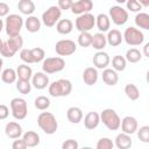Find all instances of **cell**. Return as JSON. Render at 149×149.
Here are the masks:
<instances>
[{
	"label": "cell",
	"mask_w": 149,
	"mask_h": 149,
	"mask_svg": "<svg viewBox=\"0 0 149 149\" xmlns=\"http://www.w3.org/2000/svg\"><path fill=\"white\" fill-rule=\"evenodd\" d=\"M22 47H23V38L21 37V35L15 37H8L7 41H1V44H0L1 56L6 58H10Z\"/></svg>",
	"instance_id": "6da1fadb"
},
{
	"label": "cell",
	"mask_w": 149,
	"mask_h": 149,
	"mask_svg": "<svg viewBox=\"0 0 149 149\" xmlns=\"http://www.w3.org/2000/svg\"><path fill=\"white\" fill-rule=\"evenodd\" d=\"M37 125L48 135L55 134L58 128V122L55 115L50 112H41L37 116Z\"/></svg>",
	"instance_id": "7a4b0ae2"
},
{
	"label": "cell",
	"mask_w": 149,
	"mask_h": 149,
	"mask_svg": "<svg viewBox=\"0 0 149 149\" xmlns=\"http://www.w3.org/2000/svg\"><path fill=\"white\" fill-rule=\"evenodd\" d=\"M72 91V84L69 79H58L52 83H50L48 87V92L51 97L58 98V97H68Z\"/></svg>",
	"instance_id": "3957f363"
},
{
	"label": "cell",
	"mask_w": 149,
	"mask_h": 149,
	"mask_svg": "<svg viewBox=\"0 0 149 149\" xmlns=\"http://www.w3.org/2000/svg\"><path fill=\"white\" fill-rule=\"evenodd\" d=\"M6 34L9 37H15L20 35V31L22 29V26L24 24L23 19L19 14H9L5 20H3Z\"/></svg>",
	"instance_id": "277c9868"
},
{
	"label": "cell",
	"mask_w": 149,
	"mask_h": 149,
	"mask_svg": "<svg viewBox=\"0 0 149 149\" xmlns=\"http://www.w3.org/2000/svg\"><path fill=\"white\" fill-rule=\"evenodd\" d=\"M100 121L109 130H118L121 127V119L113 108H105L100 113Z\"/></svg>",
	"instance_id": "5b68a950"
},
{
	"label": "cell",
	"mask_w": 149,
	"mask_h": 149,
	"mask_svg": "<svg viewBox=\"0 0 149 149\" xmlns=\"http://www.w3.org/2000/svg\"><path fill=\"white\" fill-rule=\"evenodd\" d=\"M44 56H45V52L40 47H36L33 49H22L20 51V58L24 64L43 62L45 59Z\"/></svg>",
	"instance_id": "8992f818"
},
{
	"label": "cell",
	"mask_w": 149,
	"mask_h": 149,
	"mask_svg": "<svg viewBox=\"0 0 149 149\" xmlns=\"http://www.w3.org/2000/svg\"><path fill=\"white\" fill-rule=\"evenodd\" d=\"M65 68V61L63 57H48L42 62V71L47 74L61 72Z\"/></svg>",
	"instance_id": "52a82bcc"
},
{
	"label": "cell",
	"mask_w": 149,
	"mask_h": 149,
	"mask_svg": "<svg viewBox=\"0 0 149 149\" xmlns=\"http://www.w3.org/2000/svg\"><path fill=\"white\" fill-rule=\"evenodd\" d=\"M10 111L12 115L16 120H23L26 119L28 114V105L27 101L23 98H13L10 100Z\"/></svg>",
	"instance_id": "ba28073f"
},
{
	"label": "cell",
	"mask_w": 149,
	"mask_h": 149,
	"mask_svg": "<svg viewBox=\"0 0 149 149\" xmlns=\"http://www.w3.org/2000/svg\"><path fill=\"white\" fill-rule=\"evenodd\" d=\"M123 40L128 45L137 47L143 43L144 35L140 29H137L135 27H128L123 31Z\"/></svg>",
	"instance_id": "9c48e42d"
},
{
	"label": "cell",
	"mask_w": 149,
	"mask_h": 149,
	"mask_svg": "<svg viewBox=\"0 0 149 149\" xmlns=\"http://www.w3.org/2000/svg\"><path fill=\"white\" fill-rule=\"evenodd\" d=\"M61 15H62V10L58 6H50L47 10L43 12L42 14V23L45 27H54L58 23V21L61 20Z\"/></svg>",
	"instance_id": "30bf717a"
},
{
	"label": "cell",
	"mask_w": 149,
	"mask_h": 149,
	"mask_svg": "<svg viewBox=\"0 0 149 149\" xmlns=\"http://www.w3.org/2000/svg\"><path fill=\"white\" fill-rule=\"evenodd\" d=\"M95 26V16L92 13H86L83 15H79L74 21V27L80 33H86Z\"/></svg>",
	"instance_id": "8fae6325"
},
{
	"label": "cell",
	"mask_w": 149,
	"mask_h": 149,
	"mask_svg": "<svg viewBox=\"0 0 149 149\" xmlns=\"http://www.w3.org/2000/svg\"><path fill=\"white\" fill-rule=\"evenodd\" d=\"M76 50H77V44L72 40H69V38L59 40L55 44V51L59 57L73 55Z\"/></svg>",
	"instance_id": "7c38bea8"
},
{
	"label": "cell",
	"mask_w": 149,
	"mask_h": 149,
	"mask_svg": "<svg viewBox=\"0 0 149 149\" xmlns=\"http://www.w3.org/2000/svg\"><path fill=\"white\" fill-rule=\"evenodd\" d=\"M109 19L115 26H123L128 21V12L119 5L112 6L109 8Z\"/></svg>",
	"instance_id": "4fadbf2b"
},
{
	"label": "cell",
	"mask_w": 149,
	"mask_h": 149,
	"mask_svg": "<svg viewBox=\"0 0 149 149\" xmlns=\"http://www.w3.org/2000/svg\"><path fill=\"white\" fill-rule=\"evenodd\" d=\"M139 129V123L137 120L132 116V115H127L121 120V130L125 134L132 135L134 133H136Z\"/></svg>",
	"instance_id": "5bb4252c"
},
{
	"label": "cell",
	"mask_w": 149,
	"mask_h": 149,
	"mask_svg": "<svg viewBox=\"0 0 149 149\" xmlns=\"http://www.w3.org/2000/svg\"><path fill=\"white\" fill-rule=\"evenodd\" d=\"M92 8H93V2L91 0H78L73 2L71 7V12L79 16V15L90 13Z\"/></svg>",
	"instance_id": "9a60e30c"
},
{
	"label": "cell",
	"mask_w": 149,
	"mask_h": 149,
	"mask_svg": "<svg viewBox=\"0 0 149 149\" xmlns=\"http://www.w3.org/2000/svg\"><path fill=\"white\" fill-rule=\"evenodd\" d=\"M109 62H111V58H109L108 54L105 51H97L92 58V63L97 70L98 69H100V70L107 69V66L109 65Z\"/></svg>",
	"instance_id": "2e32d148"
},
{
	"label": "cell",
	"mask_w": 149,
	"mask_h": 149,
	"mask_svg": "<svg viewBox=\"0 0 149 149\" xmlns=\"http://www.w3.org/2000/svg\"><path fill=\"white\" fill-rule=\"evenodd\" d=\"M31 85H33V87H35L36 90H43V88H45L47 86L49 87L50 80H49L48 74L44 73L43 71L36 72V73L33 76V78H31Z\"/></svg>",
	"instance_id": "e0dca14e"
},
{
	"label": "cell",
	"mask_w": 149,
	"mask_h": 149,
	"mask_svg": "<svg viewBox=\"0 0 149 149\" xmlns=\"http://www.w3.org/2000/svg\"><path fill=\"white\" fill-rule=\"evenodd\" d=\"M5 134L7 135V137L13 139V140L20 139V136L22 135V127L19 122L10 121L5 127Z\"/></svg>",
	"instance_id": "ac0fdd59"
},
{
	"label": "cell",
	"mask_w": 149,
	"mask_h": 149,
	"mask_svg": "<svg viewBox=\"0 0 149 149\" xmlns=\"http://www.w3.org/2000/svg\"><path fill=\"white\" fill-rule=\"evenodd\" d=\"M98 78L99 73L94 66H88L83 71V80L87 86H93L94 84H97Z\"/></svg>",
	"instance_id": "d6986e66"
},
{
	"label": "cell",
	"mask_w": 149,
	"mask_h": 149,
	"mask_svg": "<svg viewBox=\"0 0 149 149\" xmlns=\"http://www.w3.org/2000/svg\"><path fill=\"white\" fill-rule=\"evenodd\" d=\"M100 123V114L97 112H88L84 116V126L88 130L95 129Z\"/></svg>",
	"instance_id": "ffe728a7"
},
{
	"label": "cell",
	"mask_w": 149,
	"mask_h": 149,
	"mask_svg": "<svg viewBox=\"0 0 149 149\" xmlns=\"http://www.w3.org/2000/svg\"><path fill=\"white\" fill-rule=\"evenodd\" d=\"M114 146L118 149H129L133 146V140H132L130 135L125 134V133H120L115 136Z\"/></svg>",
	"instance_id": "44dd1931"
},
{
	"label": "cell",
	"mask_w": 149,
	"mask_h": 149,
	"mask_svg": "<svg viewBox=\"0 0 149 149\" xmlns=\"http://www.w3.org/2000/svg\"><path fill=\"white\" fill-rule=\"evenodd\" d=\"M102 81L108 86H114L119 81V74L114 69H105L102 70Z\"/></svg>",
	"instance_id": "7402d4cb"
},
{
	"label": "cell",
	"mask_w": 149,
	"mask_h": 149,
	"mask_svg": "<svg viewBox=\"0 0 149 149\" xmlns=\"http://www.w3.org/2000/svg\"><path fill=\"white\" fill-rule=\"evenodd\" d=\"M95 24L99 29V33H105V31H109V27H111V19L107 14L105 13H100L97 17H95Z\"/></svg>",
	"instance_id": "603a6c76"
},
{
	"label": "cell",
	"mask_w": 149,
	"mask_h": 149,
	"mask_svg": "<svg viewBox=\"0 0 149 149\" xmlns=\"http://www.w3.org/2000/svg\"><path fill=\"white\" fill-rule=\"evenodd\" d=\"M106 38H107V43L111 47H118L123 41V34H121V31L118 29H112L107 33Z\"/></svg>",
	"instance_id": "cb8c5ba5"
},
{
	"label": "cell",
	"mask_w": 149,
	"mask_h": 149,
	"mask_svg": "<svg viewBox=\"0 0 149 149\" xmlns=\"http://www.w3.org/2000/svg\"><path fill=\"white\" fill-rule=\"evenodd\" d=\"M83 116H84L83 111L77 106H72L66 111V118L71 123H76V125L79 123L83 120Z\"/></svg>",
	"instance_id": "d4e9b609"
},
{
	"label": "cell",
	"mask_w": 149,
	"mask_h": 149,
	"mask_svg": "<svg viewBox=\"0 0 149 149\" xmlns=\"http://www.w3.org/2000/svg\"><path fill=\"white\" fill-rule=\"evenodd\" d=\"M41 24H42L41 20L34 15L28 16L24 21V27H26L27 31H29V33H37L41 29Z\"/></svg>",
	"instance_id": "484cf974"
},
{
	"label": "cell",
	"mask_w": 149,
	"mask_h": 149,
	"mask_svg": "<svg viewBox=\"0 0 149 149\" xmlns=\"http://www.w3.org/2000/svg\"><path fill=\"white\" fill-rule=\"evenodd\" d=\"M16 73H17V78L20 80H27L30 81L33 78V69L28 65V64H21L17 66L16 69Z\"/></svg>",
	"instance_id": "4316f807"
},
{
	"label": "cell",
	"mask_w": 149,
	"mask_h": 149,
	"mask_svg": "<svg viewBox=\"0 0 149 149\" xmlns=\"http://www.w3.org/2000/svg\"><path fill=\"white\" fill-rule=\"evenodd\" d=\"M72 29H73V23L69 19H61L56 24V30L61 35H68L72 31Z\"/></svg>",
	"instance_id": "83f0119b"
},
{
	"label": "cell",
	"mask_w": 149,
	"mask_h": 149,
	"mask_svg": "<svg viewBox=\"0 0 149 149\" xmlns=\"http://www.w3.org/2000/svg\"><path fill=\"white\" fill-rule=\"evenodd\" d=\"M22 139L26 142V144H27L28 148H34V147L38 146V143H40V135L36 132H34V130L26 132L22 135Z\"/></svg>",
	"instance_id": "f1b7e54d"
},
{
	"label": "cell",
	"mask_w": 149,
	"mask_h": 149,
	"mask_svg": "<svg viewBox=\"0 0 149 149\" xmlns=\"http://www.w3.org/2000/svg\"><path fill=\"white\" fill-rule=\"evenodd\" d=\"M35 3L31 0H20L17 2V9L28 16H31V14L35 12Z\"/></svg>",
	"instance_id": "f546056e"
},
{
	"label": "cell",
	"mask_w": 149,
	"mask_h": 149,
	"mask_svg": "<svg viewBox=\"0 0 149 149\" xmlns=\"http://www.w3.org/2000/svg\"><path fill=\"white\" fill-rule=\"evenodd\" d=\"M106 44H107V38L102 33H95L93 35L91 47H93L95 50L102 51V49L106 47Z\"/></svg>",
	"instance_id": "4dcf8cb0"
},
{
	"label": "cell",
	"mask_w": 149,
	"mask_h": 149,
	"mask_svg": "<svg viewBox=\"0 0 149 149\" xmlns=\"http://www.w3.org/2000/svg\"><path fill=\"white\" fill-rule=\"evenodd\" d=\"M17 79V73H16V70L12 69V68H7V69H3L2 72H1V80L6 84H13L15 83Z\"/></svg>",
	"instance_id": "1f68e13d"
},
{
	"label": "cell",
	"mask_w": 149,
	"mask_h": 149,
	"mask_svg": "<svg viewBox=\"0 0 149 149\" xmlns=\"http://www.w3.org/2000/svg\"><path fill=\"white\" fill-rule=\"evenodd\" d=\"M135 24L141 29L149 30V14L144 12L137 13L135 16Z\"/></svg>",
	"instance_id": "d6a6232c"
},
{
	"label": "cell",
	"mask_w": 149,
	"mask_h": 149,
	"mask_svg": "<svg viewBox=\"0 0 149 149\" xmlns=\"http://www.w3.org/2000/svg\"><path fill=\"white\" fill-rule=\"evenodd\" d=\"M125 58L129 63H137L142 59V52L136 48H130L126 51Z\"/></svg>",
	"instance_id": "836d02e7"
},
{
	"label": "cell",
	"mask_w": 149,
	"mask_h": 149,
	"mask_svg": "<svg viewBox=\"0 0 149 149\" xmlns=\"http://www.w3.org/2000/svg\"><path fill=\"white\" fill-rule=\"evenodd\" d=\"M125 93H126L127 98L133 101H135L140 98V90L137 88V86L135 84H132V83H129L125 86Z\"/></svg>",
	"instance_id": "e575fe53"
},
{
	"label": "cell",
	"mask_w": 149,
	"mask_h": 149,
	"mask_svg": "<svg viewBox=\"0 0 149 149\" xmlns=\"http://www.w3.org/2000/svg\"><path fill=\"white\" fill-rule=\"evenodd\" d=\"M127 66V61L123 56L121 55H116L112 58V68L115 71H123Z\"/></svg>",
	"instance_id": "d590c367"
},
{
	"label": "cell",
	"mask_w": 149,
	"mask_h": 149,
	"mask_svg": "<svg viewBox=\"0 0 149 149\" xmlns=\"http://www.w3.org/2000/svg\"><path fill=\"white\" fill-rule=\"evenodd\" d=\"M34 106L40 111H45V109H48L50 107V99L48 97H45V95H40V97H37L35 99Z\"/></svg>",
	"instance_id": "8d00e7d4"
},
{
	"label": "cell",
	"mask_w": 149,
	"mask_h": 149,
	"mask_svg": "<svg viewBox=\"0 0 149 149\" xmlns=\"http://www.w3.org/2000/svg\"><path fill=\"white\" fill-rule=\"evenodd\" d=\"M92 38H93V35H91L88 31L80 33L78 35V44L83 48H87L92 44Z\"/></svg>",
	"instance_id": "74e56055"
},
{
	"label": "cell",
	"mask_w": 149,
	"mask_h": 149,
	"mask_svg": "<svg viewBox=\"0 0 149 149\" xmlns=\"http://www.w3.org/2000/svg\"><path fill=\"white\" fill-rule=\"evenodd\" d=\"M31 87H33V85H31L30 81L20 80V79H17V81H16V90H17L20 93H22V94H28V93H30Z\"/></svg>",
	"instance_id": "f35d334b"
},
{
	"label": "cell",
	"mask_w": 149,
	"mask_h": 149,
	"mask_svg": "<svg viewBox=\"0 0 149 149\" xmlns=\"http://www.w3.org/2000/svg\"><path fill=\"white\" fill-rule=\"evenodd\" d=\"M137 137L141 142L143 143H149V126L146 125V126H142L137 129Z\"/></svg>",
	"instance_id": "ab89813d"
},
{
	"label": "cell",
	"mask_w": 149,
	"mask_h": 149,
	"mask_svg": "<svg viewBox=\"0 0 149 149\" xmlns=\"http://www.w3.org/2000/svg\"><path fill=\"white\" fill-rule=\"evenodd\" d=\"M114 148V142L109 137H101L98 140L95 149H113Z\"/></svg>",
	"instance_id": "60d3db41"
},
{
	"label": "cell",
	"mask_w": 149,
	"mask_h": 149,
	"mask_svg": "<svg viewBox=\"0 0 149 149\" xmlns=\"http://www.w3.org/2000/svg\"><path fill=\"white\" fill-rule=\"evenodd\" d=\"M126 6H127V9L130 10V12H134V13H140V10L142 9V6L141 3L137 1V0H128L126 2Z\"/></svg>",
	"instance_id": "b9f144b4"
},
{
	"label": "cell",
	"mask_w": 149,
	"mask_h": 149,
	"mask_svg": "<svg viewBox=\"0 0 149 149\" xmlns=\"http://www.w3.org/2000/svg\"><path fill=\"white\" fill-rule=\"evenodd\" d=\"M62 149H79V144L73 139H68L62 143Z\"/></svg>",
	"instance_id": "7bdbcfd3"
},
{
	"label": "cell",
	"mask_w": 149,
	"mask_h": 149,
	"mask_svg": "<svg viewBox=\"0 0 149 149\" xmlns=\"http://www.w3.org/2000/svg\"><path fill=\"white\" fill-rule=\"evenodd\" d=\"M73 2L74 1L72 0H59L57 2V6L61 8V10H66V9H71Z\"/></svg>",
	"instance_id": "ee69618b"
},
{
	"label": "cell",
	"mask_w": 149,
	"mask_h": 149,
	"mask_svg": "<svg viewBox=\"0 0 149 149\" xmlns=\"http://www.w3.org/2000/svg\"><path fill=\"white\" fill-rule=\"evenodd\" d=\"M27 144L23 141V139H16L12 143V149H27Z\"/></svg>",
	"instance_id": "f6af8a7d"
},
{
	"label": "cell",
	"mask_w": 149,
	"mask_h": 149,
	"mask_svg": "<svg viewBox=\"0 0 149 149\" xmlns=\"http://www.w3.org/2000/svg\"><path fill=\"white\" fill-rule=\"evenodd\" d=\"M9 6L6 2H0V16L1 17H7L9 14Z\"/></svg>",
	"instance_id": "bcb514c9"
},
{
	"label": "cell",
	"mask_w": 149,
	"mask_h": 149,
	"mask_svg": "<svg viewBox=\"0 0 149 149\" xmlns=\"http://www.w3.org/2000/svg\"><path fill=\"white\" fill-rule=\"evenodd\" d=\"M8 115H9V108L6 105L1 104L0 105V120H5Z\"/></svg>",
	"instance_id": "7dc6e473"
},
{
	"label": "cell",
	"mask_w": 149,
	"mask_h": 149,
	"mask_svg": "<svg viewBox=\"0 0 149 149\" xmlns=\"http://www.w3.org/2000/svg\"><path fill=\"white\" fill-rule=\"evenodd\" d=\"M142 54H143L146 57H148V58H149V42L144 44V47H143V50H142Z\"/></svg>",
	"instance_id": "c3c4849f"
},
{
	"label": "cell",
	"mask_w": 149,
	"mask_h": 149,
	"mask_svg": "<svg viewBox=\"0 0 149 149\" xmlns=\"http://www.w3.org/2000/svg\"><path fill=\"white\" fill-rule=\"evenodd\" d=\"M142 7H149V0H140L139 1Z\"/></svg>",
	"instance_id": "681fc988"
},
{
	"label": "cell",
	"mask_w": 149,
	"mask_h": 149,
	"mask_svg": "<svg viewBox=\"0 0 149 149\" xmlns=\"http://www.w3.org/2000/svg\"><path fill=\"white\" fill-rule=\"evenodd\" d=\"M146 80H147V83L149 84V70H148L147 73H146Z\"/></svg>",
	"instance_id": "f907efd6"
},
{
	"label": "cell",
	"mask_w": 149,
	"mask_h": 149,
	"mask_svg": "<svg viewBox=\"0 0 149 149\" xmlns=\"http://www.w3.org/2000/svg\"><path fill=\"white\" fill-rule=\"evenodd\" d=\"M80 149H93V148H91V147H83V148H80Z\"/></svg>",
	"instance_id": "816d5d0a"
}]
</instances>
